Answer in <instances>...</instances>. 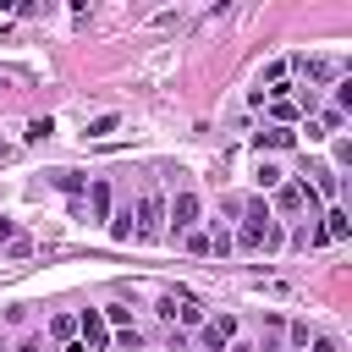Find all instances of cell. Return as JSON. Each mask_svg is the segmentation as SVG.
I'll list each match as a JSON object with an SVG mask.
<instances>
[{
    "label": "cell",
    "mask_w": 352,
    "mask_h": 352,
    "mask_svg": "<svg viewBox=\"0 0 352 352\" xmlns=\"http://www.w3.org/2000/svg\"><path fill=\"white\" fill-rule=\"evenodd\" d=\"M308 352H341V346H336L330 336H314V341H308Z\"/></svg>",
    "instance_id": "20"
},
{
    "label": "cell",
    "mask_w": 352,
    "mask_h": 352,
    "mask_svg": "<svg viewBox=\"0 0 352 352\" xmlns=\"http://www.w3.org/2000/svg\"><path fill=\"white\" fill-rule=\"evenodd\" d=\"M198 214H204V204H198V192H192V187H182L176 198H165V226L192 231V226H198Z\"/></svg>",
    "instance_id": "4"
},
{
    "label": "cell",
    "mask_w": 352,
    "mask_h": 352,
    "mask_svg": "<svg viewBox=\"0 0 352 352\" xmlns=\"http://www.w3.org/2000/svg\"><path fill=\"white\" fill-rule=\"evenodd\" d=\"M160 314H165V319H182L187 330L204 324V302H198L192 292H165V297H160Z\"/></svg>",
    "instance_id": "5"
},
{
    "label": "cell",
    "mask_w": 352,
    "mask_h": 352,
    "mask_svg": "<svg viewBox=\"0 0 352 352\" xmlns=\"http://www.w3.org/2000/svg\"><path fill=\"white\" fill-rule=\"evenodd\" d=\"M231 341H236V319H231V314H220V319H204V324H198V346H204V352H226Z\"/></svg>",
    "instance_id": "8"
},
{
    "label": "cell",
    "mask_w": 352,
    "mask_h": 352,
    "mask_svg": "<svg viewBox=\"0 0 352 352\" xmlns=\"http://www.w3.org/2000/svg\"><path fill=\"white\" fill-rule=\"evenodd\" d=\"M231 242H236V248H248V253H280L286 231H280V220H275V214H264V220H248Z\"/></svg>",
    "instance_id": "1"
},
{
    "label": "cell",
    "mask_w": 352,
    "mask_h": 352,
    "mask_svg": "<svg viewBox=\"0 0 352 352\" xmlns=\"http://www.w3.org/2000/svg\"><path fill=\"white\" fill-rule=\"evenodd\" d=\"M60 352H88V346H82V341H66V346H60Z\"/></svg>",
    "instance_id": "22"
},
{
    "label": "cell",
    "mask_w": 352,
    "mask_h": 352,
    "mask_svg": "<svg viewBox=\"0 0 352 352\" xmlns=\"http://www.w3.org/2000/svg\"><path fill=\"white\" fill-rule=\"evenodd\" d=\"M138 242H160L165 236V198L160 192H148V198H138V231H132Z\"/></svg>",
    "instance_id": "3"
},
{
    "label": "cell",
    "mask_w": 352,
    "mask_h": 352,
    "mask_svg": "<svg viewBox=\"0 0 352 352\" xmlns=\"http://www.w3.org/2000/svg\"><path fill=\"white\" fill-rule=\"evenodd\" d=\"M286 341H292V346H308L314 336H308V324H302V319H292V324H286Z\"/></svg>",
    "instance_id": "17"
},
{
    "label": "cell",
    "mask_w": 352,
    "mask_h": 352,
    "mask_svg": "<svg viewBox=\"0 0 352 352\" xmlns=\"http://www.w3.org/2000/svg\"><path fill=\"white\" fill-rule=\"evenodd\" d=\"M292 60V72H308V82H341V72H346V60H330V55H286Z\"/></svg>",
    "instance_id": "7"
},
{
    "label": "cell",
    "mask_w": 352,
    "mask_h": 352,
    "mask_svg": "<svg viewBox=\"0 0 352 352\" xmlns=\"http://www.w3.org/2000/svg\"><path fill=\"white\" fill-rule=\"evenodd\" d=\"M330 110H341V116H346V110H352V82H346V77H341V82H336V104H330Z\"/></svg>",
    "instance_id": "15"
},
{
    "label": "cell",
    "mask_w": 352,
    "mask_h": 352,
    "mask_svg": "<svg viewBox=\"0 0 352 352\" xmlns=\"http://www.w3.org/2000/svg\"><path fill=\"white\" fill-rule=\"evenodd\" d=\"M275 209H280V214H319V198H314V187H308V182H297V176H292V182H280V187H275Z\"/></svg>",
    "instance_id": "2"
},
{
    "label": "cell",
    "mask_w": 352,
    "mask_h": 352,
    "mask_svg": "<svg viewBox=\"0 0 352 352\" xmlns=\"http://www.w3.org/2000/svg\"><path fill=\"white\" fill-rule=\"evenodd\" d=\"M104 132H116V116H99V121L88 126V138H104Z\"/></svg>",
    "instance_id": "19"
},
{
    "label": "cell",
    "mask_w": 352,
    "mask_h": 352,
    "mask_svg": "<svg viewBox=\"0 0 352 352\" xmlns=\"http://www.w3.org/2000/svg\"><path fill=\"white\" fill-rule=\"evenodd\" d=\"M104 231H110L116 242H132V231H138V204H121V209H110Z\"/></svg>",
    "instance_id": "9"
},
{
    "label": "cell",
    "mask_w": 352,
    "mask_h": 352,
    "mask_svg": "<svg viewBox=\"0 0 352 352\" xmlns=\"http://www.w3.org/2000/svg\"><path fill=\"white\" fill-rule=\"evenodd\" d=\"M99 314H104V324H110V330H116V324H126V319H132V308H121V302H110V308H99Z\"/></svg>",
    "instance_id": "16"
},
{
    "label": "cell",
    "mask_w": 352,
    "mask_h": 352,
    "mask_svg": "<svg viewBox=\"0 0 352 352\" xmlns=\"http://www.w3.org/2000/svg\"><path fill=\"white\" fill-rule=\"evenodd\" d=\"M226 352H258V346H253V341H231Z\"/></svg>",
    "instance_id": "21"
},
{
    "label": "cell",
    "mask_w": 352,
    "mask_h": 352,
    "mask_svg": "<svg viewBox=\"0 0 352 352\" xmlns=\"http://www.w3.org/2000/svg\"><path fill=\"white\" fill-rule=\"evenodd\" d=\"M50 330H55L60 341H77V314H55V319H50Z\"/></svg>",
    "instance_id": "14"
},
{
    "label": "cell",
    "mask_w": 352,
    "mask_h": 352,
    "mask_svg": "<svg viewBox=\"0 0 352 352\" xmlns=\"http://www.w3.org/2000/svg\"><path fill=\"white\" fill-rule=\"evenodd\" d=\"M280 182H286V170H280V165H270V160H264V165H258V187H264V192H275V187H280Z\"/></svg>",
    "instance_id": "12"
},
{
    "label": "cell",
    "mask_w": 352,
    "mask_h": 352,
    "mask_svg": "<svg viewBox=\"0 0 352 352\" xmlns=\"http://www.w3.org/2000/svg\"><path fill=\"white\" fill-rule=\"evenodd\" d=\"M88 214L94 220H110V182H94L88 187Z\"/></svg>",
    "instance_id": "11"
},
{
    "label": "cell",
    "mask_w": 352,
    "mask_h": 352,
    "mask_svg": "<svg viewBox=\"0 0 352 352\" xmlns=\"http://www.w3.org/2000/svg\"><path fill=\"white\" fill-rule=\"evenodd\" d=\"M187 248H192V253H209V231L192 226V231H187Z\"/></svg>",
    "instance_id": "18"
},
{
    "label": "cell",
    "mask_w": 352,
    "mask_h": 352,
    "mask_svg": "<svg viewBox=\"0 0 352 352\" xmlns=\"http://www.w3.org/2000/svg\"><path fill=\"white\" fill-rule=\"evenodd\" d=\"M253 143H258V148H292V143H297V132H292V126H264Z\"/></svg>",
    "instance_id": "10"
},
{
    "label": "cell",
    "mask_w": 352,
    "mask_h": 352,
    "mask_svg": "<svg viewBox=\"0 0 352 352\" xmlns=\"http://www.w3.org/2000/svg\"><path fill=\"white\" fill-rule=\"evenodd\" d=\"M110 336H116V330L104 324V314H99V308H82V314H77V341H82L88 352H104V346H110Z\"/></svg>",
    "instance_id": "6"
},
{
    "label": "cell",
    "mask_w": 352,
    "mask_h": 352,
    "mask_svg": "<svg viewBox=\"0 0 352 352\" xmlns=\"http://www.w3.org/2000/svg\"><path fill=\"white\" fill-rule=\"evenodd\" d=\"M231 248H236V242H231V231H226V226L214 220V231H209V253H220V258H226Z\"/></svg>",
    "instance_id": "13"
}]
</instances>
